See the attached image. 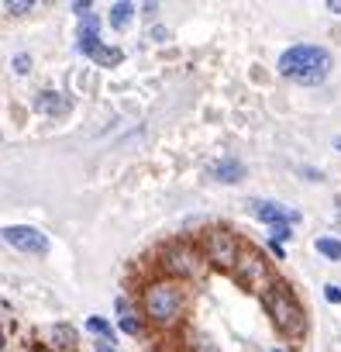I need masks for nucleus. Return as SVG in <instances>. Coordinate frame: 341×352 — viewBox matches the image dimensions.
I'll list each match as a JSON object with an SVG mask.
<instances>
[{
  "label": "nucleus",
  "mask_w": 341,
  "mask_h": 352,
  "mask_svg": "<svg viewBox=\"0 0 341 352\" xmlns=\"http://www.w3.org/2000/svg\"><path fill=\"white\" fill-rule=\"evenodd\" d=\"M334 148H338V152H341V138H334Z\"/></svg>",
  "instance_id": "obj_25"
},
{
  "label": "nucleus",
  "mask_w": 341,
  "mask_h": 352,
  "mask_svg": "<svg viewBox=\"0 0 341 352\" xmlns=\"http://www.w3.org/2000/svg\"><path fill=\"white\" fill-rule=\"evenodd\" d=\"M235 280L245 287V290H252V294H266L269 287H266V280H269V263L255 252V249H245L242 252V259H238V266H235Z\"/></svg>",
  "instance_id": "obj_5"
},
{
  "label": "nucleus",
  "mask_w": 341,
  "mask_h": 352,
  "mask_svg": "<svg viewBox=\"0 0 341 352\" xmlns=\"http://www.w3.org/2000/svg\"><path fill=\"white\" fill-rule=\"evenodd\" d=\"M262 304H266V311H269V318H272V324L283 338H303L307 335V314H303V307L296 304V297L286 283H279V280L269 283V290L262 294Z\"/></svg>",
  "instance_id": "obj_2"
},
{
  "label": "nucleus",
  "mask_w": 341,
  "mask_h": 352,
  "mask_svg": "<svg viewBox=\"0 0 341 352\" xmlns=\"http://www.w3.org/2000/svg\"><path fill=\"white\" fill-rule=\"evenodd\" d=\"M117 328L124 335H138V321H134V314H131V307H128L124 297H117Z\"/></svg>",
  "instance_id": "obj_15"
},
{
  "label": "nucleus",
  "mask_w": 341,
  "mask_h": 352,
  "mask_svg": "<svg viewBox=\"0 0 341 352\" xmlns=\"http://www.w3.org/2000/svg\"><path fill=\"white\" fill-rule=\"evenodd\" d=\"M131 14H134V4H128V0H117V4L110 8V25L117 32H124L131 25Z\"/></svg>",
  "instance_id": "obj_14"
},
{
  "label": "nucleus",
  "mask_w": 341,
  "mask_h": 352,
  "mask_svg": "<svg viewBox=\"0 0 341 352\" xmlns=\"http://www.w3.org/2000/svg\"><path fill=\"white\" fill-rule=\"evenodd\" d=\"M35 107L45 111V114H62V111H69V97H62V94H56V90H45V94H38Z\"/></svg>",
  "instance_id": "obj_12"
},
{
  "label": "nucleus",
  "mask_w": 341,
  "mask_h": 352,
  "mask_svg": "<svg viewBox=\"0 0 341 352\" xmlns=\"http://www.w3.org/2000/svg\"><path fill=\"white\" fill-rule=\"evenodd\" d=\"M90 11H93V4H86V0H76L73 4V14H80V18H90Z\"/></svg>",
  "instance_id": "obj_22"
},
{
  "label": "nucleus",
  "mask_w": 341,
  "mask_h": 352,
  "mask_svg": "<svg viewBox=\"0 0 341 352\" xmlns=\"http://www.w3.org/2000/svg\"><path fill=\"white\" fill-rule=\"evenodd\" d=\"M314 249H317L320 256L334 259V263L341 259V242H338V239H327V235H324V239H317V242H314Z\"/></svg>",
  "instance_id": "obj_16"
},
{
  "label": "nucleus",
  "mask_w": 341,
  "mask_h": 352,
  "mask_svg": "<svg viewBox=\"0 0 341 352\" xmlns=\"http://www.w3.org/2000/svg\"><path fill=\"white\" fill-rule=\"evenodd\" d=\"M279 73L293 83L317 87L331 73V52L320 49V45H293L279 56Z\"/></svg>",
  "instance_id": "obj_1"
},
{
  "label": "nucleus",
  "mask_w": 341,
  "mask_h": 352,
  "mask_svg": "<svg viewBox=\"0 0 341 352\" xmlns=\"http://www.w3.org/2000/svg\"><path fill=\"white\" fill-rule=\"evenodd\" d=\"M207 176H211V180H217V184H238L242 176H245V162L235 159V155H221V159H214L207 166Z\"/></svg>",
  "instance_id": "obj_9"
},
{
  "label": "nucleus",
  "mask_w": 341,
  "mask_h": 352,
  "mask_svg": "<svg viewBox=\"0 0 341 352\" xmlns=\"http://www.w3.org/2000/svg\"><path fill=\"white\" fill-rule=\"evenodd\" d=\"M197 256L190 252V245H169L165 252H162V270L169 273V276H193L197 273Z\"/></svg>",
  "instance_id": "obj_7"
},
{
  "label": "nucleus",
  "mask_w": 341,
  "mask_h": 352,
  "mask_svg": "<svg viewBox=\"0 0 341 352\" xmlns=\"http://www.w3.org/2000/svg\"><path fill=\"white\" fill-rule=\"evenodd\" d=\"M327 11H334V14H341V0H331V4H327Z\"/></svg>",
  "instance_id": "obj_24"
},
{
  "label": "nucleus",
  "mask_w": 341,
  "mask_h": 352,
  "mask_svg": "<svg viewBox=\"0 0 341 352\" xmlns=\"http://www.w3.org/2000/svg\"><path fill=\"white\" fill-rule=\"evenodd\" d=\"M248 211H252L259 221L272 225V228L300 221V214H296V211H290V208H283V204H276V201H248Z\"/></svg>",
  "instance_id": "obj_8"
},
{
  "label": "nucleus",
  "mask_w": 341,
  "mask_h": 352,
  "mask_svg": "<svg viewBox=\"0 0 341 352\" xmlns=\"http://www.w3.org/2000/svg\"><path fill=\"white\" fill-rule=\"evenodd\" d=\"M11 66H14V69H18V73H28V69H32V56H28V52H18V56H14V63H11Z\"/></svg>",
  "instance_id": "obj_19"
},
{
  "label": "nucleus",
  "mask_w": 341,
  "mask_h": 352,
  "mask_svg": "<svg viewBox=\"0 0 341 352\" xmlns=\"http://www.w3.org/2000/svg\"><path fill=\"white\" fill-rule=\"evenodd\" d=\"M93 352H117V349H114V345H110V342H100V345H97V349H93Z\"/></svg>",
  "instance_id": "obj_23"
},
{
  "label": "nucleus",
  "mask_w": 341,
  "mask_h": 352,
  "mask_svg": "<svg viewBox=\"0 0 341 352\" xmlns=\"http://www.w3.org/2000/svg\"><path fill=\"white\" fill-rule=\"evenodd\" d=\"M100 42V21L90 14V18H83L80 21V32H76V49L83 52V49H90V45H97Z\"/></svg>",
  "instance_id": "obj_11"
},
{
  "label": "nucleus",
  "mask_w": 341,
  "mask_h": 352,
  "mask_svg": "<svg viewBox=\"0 0 341 352\" xmlns=\"http://www.w3.org/2000/svg\"><path fill=\"white\" fill-rule=\"evenodd\" d=\"M145 311L155 324L169 328V324H176L180 311H183V290L180 283H169V280H155L145 287Z\"/></svg>",
  "instance_id": "obj_3"
},
{
  "label": "nucleus",
  "mask_w": 341,
  "mask_h": 352,
  "mask_svg": "<svg viewBox=\"0 0 341 352\" xmlns=\"http://www.w3.org/2000/svg\"><path fill=\"white\" fill-rule=\"evenodd\" d=\"M290 239V225H279V228H272V245H283Z\"/></svg>",
  "instance_id": "obj_20"
},
{
  "label": "nucleus",
  "mask_w": 341,
  "mask_h": 352,
  "mask_svg": "<svg viewBox=\"0 0 341 352\" xmlns=\"http://www.w3.org/2000/svg\"><path fill=\"white\" fill-rule=\"evenodd\" d=\"M83 56H90V59H93L97 66H104V69H114V66H121V59H124V52H121L117 45H104V42L83 49Z\"/></svg>",
  "instance_id": "obj_10"
},
{
  "label": "nucleus",
  "mask_w": 341,
  "mask_h": 352,
  "mask_svg": "<svg viewBox=\"0 0 341 352\" xmlns=\"http://www.w3.org/2000/svg\"><path fill=\"white\" fill-rule=\"evenodd\" d=\"M86 328H90L93 335H100L104 342H110V335H114V331H110V324H107L104 318H97V314H93V318H86Z\"/></svg>",
  "instance_id": "obj_17"
},
{
  "label": "nucleus",
  "mask_w": 341,
  "mask_h": 352,
  "mask_svg": "<svg viewBox=\"0 0 341 352\" xmlns=\"http://www.w3.org/2000/svg\"><path fill=\"white\" fill-rule=\"evenodd\" d=\"M4 242L21 249V252H32V256H45L49 252V239L38 228H28V225H8L4 228Z\"/></svg>",
  "instance_id": "obj_6"
},
{
  "label": "nucleus",
  "mask_w": 341,
  "mask_h": 352,
  "mask_svg": "<svg viewBox=\"0 0 341 352\" xmlns=\"http://www.w3.org/2000/svg\"><path fill=\"white\" fill-rule=\"evenodd\" d=\"M32 8H35L32 0H8V4H4L8 14H25V11H32Z\"/></svg>",
  "instance_id": "obj_18"
},
{
  "label": "nucleus",
  "mask_w": 341,
  "mask_h": 352,
  "mask_svg": "<svg viewBox=\"0 0 341 352\" xmlns=\"http://www.w3.org/2000/svg\"><path fill=\"white\" fill-rule=\"evenodd\" d=\"M204 249H207V259H211L214 266H221V270H235V266H238V259H242V256H238V252H242L238 239H235L231 232H224V228L207 232Z\"/></svg>",
  "instance_id": "obj_4"
},
{
  "label": "nucleus",
  "mask_w": 341,
  "mask_h": 352,
  "mask_svg": "<svg viewBox=\"0 0 341 352\" xmlns=\"http://www.w3.org/2000/svg\"><path fill=\"white\" fill-rule=\"evenodd\" d=\"M324 297H327L331 304H341V287H334V283H327V287H324Z\"/></svg>",
  "instance_id": "obj_21"
},
{
  "label": "nucleus",
  "mask_w": 341,
  "mask_h": 352,
  "mask_svg": "<svg viewBox=\"0 0 341 352\" xmlns=\"http://www.w3.org/2000/svg\"><path fill=\"white\" fill-rule=\"evenodd\" d=\"M49 342H52V349H73V345H76L73 324H52V328H49Z\"/></svg>",
  "instance_id": "obj_13"
}]
</instances>
